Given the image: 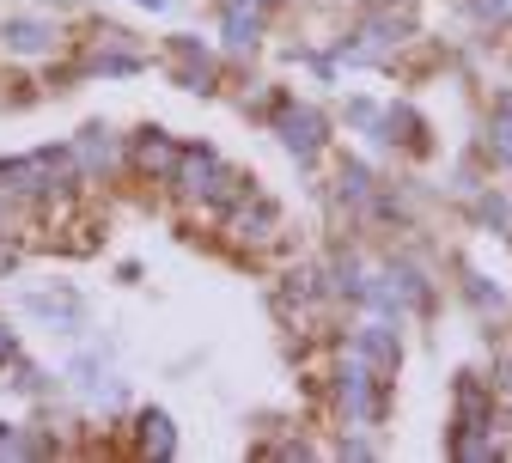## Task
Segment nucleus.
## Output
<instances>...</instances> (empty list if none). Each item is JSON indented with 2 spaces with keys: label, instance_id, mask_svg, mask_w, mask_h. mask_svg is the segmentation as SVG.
I'll return each mask as SVG.
<instances>
[{
  "label": "nucleus",
  "instance_id": "obj_4",
  "mask_svg": "<svg viewBox=\"0 0 512 463\" xmlns=\"http://www.w3.org/2000/svg\"><path fill=\"white\" fill-rule=\"evenodd\" d=\"M287 147H311V116H287Z\"/></svg>",
  "mask_w": 512,
  "mask_h": 463
},
{
  "label": "nucleus",
  "instance_id": "obj_3",
  "mask_svg": "<svg viewBox=\"0 0 512 463\" xmlns=\"http://www.w3.org/2000/svg\"><path fill=\"white\" fill-rule=\"evenodd\" d=\"M43 43H49L43 25H13V49H43Z\"/></svg>",
  "mask_w": 512,
  "mask_h": 463
},
{
  "label": "nucleus",
  "instance_id": "obj_2",
  "mask_svg": "<svg viewBox=\"0 0 512 463\" xmlns=\"http://www.w3.org/2000/svg\"><path fill=\"white\" fill-rule=\"evenodd\" d=\"M141 445H147L153 457H171V451H177V439H171V421H165V415H147V421H141Z\"/></svg>",
  "mask_w": 512,
  "mask_h": 463
},
{
  "label": "nucleus",
  "instance_id": "obj_5",
  "mask_svg": "<svg viewBox=\"0 0 512 463\" xmlns=\"http://www.w3.org/2000/svg\"><path fill=\"white\" fill-rule=\"evenodd\" d=\"M7 354H13V336H7V329H0V366H7Z\"/></svg>",
  "mask_w": 512,
  "mask_h": 463
},
{
  "label": "nucleus",
  "instance_id": "obj_1",
  "mask_svg": "<svg viewBox=\"0 0 512 463\" xmlns=\"http://www.w3.org/2000/svg\"><path fill=\"white\" fill-rule=\"evenodd\" d=\"M135 159H141V165H147V171H159V177H171V171H177V159H183V153H177V147H171V141H159V135H147V141H141V147H135Z\"/></svg>",
  "mask_w": 512,
  "mask_h": 463
}]
</instances>
